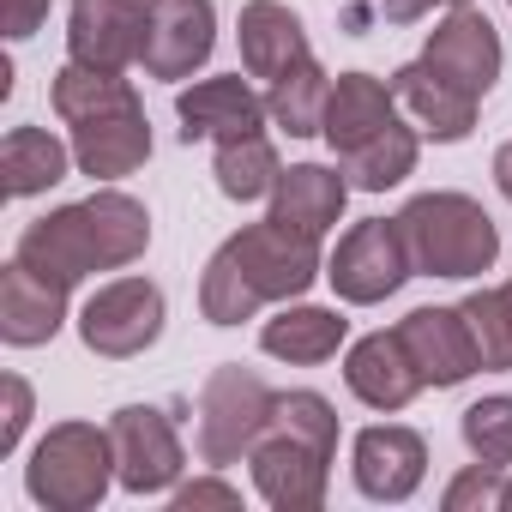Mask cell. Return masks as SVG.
I'll return each instance as SVG.
<instances>
[{
  "mask_svg": "<svg viewBox=\"0 0 512 512\" xmlns=\"http://www.w3.org/2000/svg\"><path fill=\"white\" fill-rule=\"evenodd\" d=\"M320 272V241L266 217V223H247L235 229L217 253H211V266L199 278V314L211 326H241L253 320L266 302H296L314 290Z\"/></svg>",
  "mask_w": 512,
  "mask_h": 512,
  "instance_id": "cell-1",
  "label": "cell"
},
{
  "mask_svg": "<svg viewBox=\"0 0 512 512\" xmlns=\"http://www.w3.org/2000/svg\"><path fill=\"white\" fill-rule=\"evenodd\" d=\"M145 247H151V211H145L133 193L103 187V193H91V199H79V205H61V211L37 217V223L19 235V253H13V260L37 266L43 278H55V284L73 290V284L91 278V272H121V266H133Z\"/></svg>",
  "mask_w": 512,
  "mask_h": 512,
  "instance_id": "cell-2",
  "label": "cell"
},
{
  "mask_svg": "<svg viewBox=\"0 0 512 512\" xmlns=\"http://www.w3.org/2000/svg\"><path fill=\"white\" fill-rule=\"evenodd\" d=\"M332 452H338V410L320 392H278L272 428L247 452L253 488L278 512H314L326 506Z\"/></svg>",
  "mask_w": 512,
  "mask_h": 512,
  "instance_id": "cell-3",
  "label": "cell"
},
{
  "mask_svg": "<svg viewBox=\"0 0 512 512\" xmlns=\"http://www.w3.org/2000/svg\"><path fill=\"white\" fill-rule=\"evenodd\" d=\"M398 223L422 278H482L500 260V229L470 193H416Z\"/></svg>",
  "mask_w": 512,
  "mask_h": 512,
  "instance_id": "cell-4",
  "label": "cell"
},
{
  "mask_svg": "<svg viewBox=\"0 0 512 512\" xmlns=\"http://www.w3.org/2000/svg\"><path fill=\"white\" fill-rule=\"evenodd\" d=\"M115 482V440L97 422H55L31 464H25V494L49 512H91Z\"/></svg>",
  "mask_w": 512,
  "mask_h": 512,
  "instance_id": "cell-5",
  "label": "cell"
},
{
  "mask_svg": "<svg viewBox=\"0 0 512 512\" xmlns=\"http://www.w3.org/2000/svg\"><path fill=\"white\" fill-rule=\"evenodd\" d=\"M272 410H278V392L253 368H241V362L211 368V380L199 386V458L211 470L241 464L272 428Z\"/></svg>",
  "mask_w": 512,
  "mask_h": 512,
  "instance_id": "cell-6",
  "label": "cell"
},
{
  "mask_svg": "<svg viewBox=\"0 0 512 512\" xmlns=\"http://www.w3.org/2000/svg\"><path fill=\"white\" fill-rule=\"evenodd\" d=\"M404 278H416V260H410V241H404L398 217H362L356 229H344L338 253L326 260V284L350 308H374V302L398 296Z\"/></svg>",
  "mask_w": 512,
  "mask_h": 512,
  "instance_id": "cell-7",
  "label": "cell"
},
{
  "mask_svg": "<svg viewBox=\"0 0 512 512\" xmlns=\"http://www.w3.org/2000/svg\"><path fill=\"white\" fill-rule=\"evenodd\" d=\"M79 338H85L91 356H109V362L145 356L163 338V290L151 278H115V284H103L85 302V314H79Z\"/></svg>",
  "mask_w": 512,
  "mask_h": 512,
  "instance_id": "cell-8",
  "label": "cell"
},
{
  "mask_svg": "<svg viewBox=\"0 0 512 512\" xmlns=\"http://www.w3.org/2000/svg\"><path fill=\"white\" fill-rule=\"evenodd\" d=\"M109 440H115V482L127 494H163L181 482L187 452L175 440V422L157 404H127L109 416Z\"/></svg>",
  "mask_w": 512,
  "mask_h": 512,
  "instance_id": "cell-9",
  "label": "cell"
},
{
  "mask_svg": "<svg viewBox=\"0 0 512 512\" xmlns=\"http://www.w3.org/2000/svg\"><path fill=\"white\" fill-rule=\"evenodd\" d=\"M217 49L211 0H145V73L151 79H193Z\"/></svg>",
  "mask_w": 512,
  "mask_h": 512,
  "instance_id": "cell-10",
  "label": "cell"
},
{
  "mask_svg": "<svg viewBox=\"0 0 512 512\" xmlns=\"http://www.w3.org/2000/svg\"><path fill=\"white\" fill-rule=\"evenodd\" d=\"M392 332L404 338V350H410L422 386H440V392H446V386H464V380L482 368L464 308H410Z\"/></svg>",
  "mask_w": 512,
  "mask_h": 512,
  "instance_id": "cell-11",
  "label": "cell"
},
{
  "mask_svg": "<svg viewBox=\"0 0 512 512\" xmlns=\"http://www.w3.org/2000/svg\"><path fill=\"white\" fill-rule=\"evenodd\" d=\"M145 49V7L139 0H73L67 13V55L97 73H127Z\"/></svg>",
  "mask_w": 512,
  "mask_h": 512,
  "instance_id": "cell-12",
  "label": "cell"
},
{
  "mask_svg": "<svg viewBox=\"0 0 512 512\" xmlns=\"http://www.w3.org/2000/svg\"><path fill=\"white\" fill-rule=\"evenodd\" d=\"M350 470H356V488L368 500H410L428 476V440L404 422H380V428H362L356 434V452H350Z\"/></svg>",
  "mask_w": 512,
  "mask_h": 512,
  "instance_id": "cell-13",
  "label": "cell"
},
{
  "mask_svg": "<svg viewBox=\"0 0 512 512\" xmlns=\"http://www.w3.org/2000/svg\"><path fill=\"white\" fill-rule=\"evenodd\" d=\"M428 67H440L452 85H464L470 97H488L494 79H500V31L488 25V13L476 7H452L434 31H428V49H422Z\"/></svg>",
  "mask_w": 512,
  "mask_h": 512,
  "instance_id": "cell-14",
  "label": "cell"
},
{
  "mask_svg": "<svg viewBox=\"0 0 512 512\" xmlns=\"http://www.w3.org/2000/svg\"><path fill=\"white\" fill-rule=\"evenodd\" d=\"M175 115H181V139H187V145H199V139L223 145V139H241V133H260L272 109H266V97L253 91L241 73H229V79H199V85H187V91L175 97Z\"/></svg>",
  "mask_w": 512,
  "mask_h": 512,
  "instance_id": "cell-15",
  "label": "cell"
},
{
  "mask_svg": "<svg viewBox=\"0 0 512 512\" xmlns=\"http://www.w3.org/2000/svg\"><path fill=\"white\" fill-rule=\"evenodd\" d=\"M392 97H398V109L416 121V133H428L434 145H458V139H470V127H476V103L482 97H470L464 85H452L440 67H428V61H410V67H398L392 73Z\"/></svg>",
  "mask_w": 512,
  "mask_h": 512,
  "instance_id": "cell-16",
  "label": "cell"
},
{
  "mask_svg": "<svg viewBox=\"0 0 512 512\" xmlns=\"http://www.w3.org/2000/svg\"><path fill=\"white\" fill-rule=\"evenodd\" d=\"M67 326V284L43 278L37 266L13 260L0 272V338L13 350H37Z\"/></svg>",
  "mask_w": 512,
  "mask_h": 512,
  "instance_id": "cell-17",
  "label": "cell"
},
{
  "mask_svg": "<svg viewBox=\"0 0 512 512\" xmlns=\"http://www.w3.org/2000/svg\"><path fill=\"white\" fill-rule=\"evenodd\" d=\"M235 37H241V67H247V79H266V85H278L284 73H296L302 61H314L308 31H302V19L284 7V0H247Z\"/></svg>",
  "mask_w": 512,
  "mask_h": 512,
  "instance_id": "cell-18",
  "label": "cell"
},
{
  "mask_svg": "<svg viewBox=\"0 0 512 512\" xmlns=\"http://www.w3.org/2000/svg\"><path fill=\"white\" fill-rule=\"evenodd\" d=\"M145 157H151L145 103H127V109H109V115L73 127V163H79L91 181H121V175L145 169Z\"/></svg>",
  "mask_w": 512,
  "mask_h": 512,
  "instance_id": "cell-19",
  "label": "cell"
},
{
  "mask_svg": "<svg viewBox=\"0 0 512 512\" xmlns=\"http://www.w3.org/2000/svg\"><path fill=\"white\" fill-rule=\"evenodd\" d=\"M344 386L368 404V410H404L416 392H422V374H416V362H410V350H404V338L398 332H368V338H356L350 344V356H344Z\"/></svg>",
  "mask_w": 512,
  "mask_h": 512,
  "instance_id": "cell-20",
  "label": "cell"
},
{
  "mask_svg": "<svg viewBox=\"0 0 512 512\" xmlns=\"http://www.w3.org/2000/svg\"><path fill=\"white\" fill-rule=\"evenodd\" d=\"M344 199H350V175H344V169L296 163V169H284L278 187H272V217L320 241V235L344 217Z\"/></svg>",
  "mask_w": 512,
  "mask_h": 512,
  "instance_id": "cell-21",
  "label": "cell"
},
{
  "mask_svg": "<svg viewBox=\"0 0 512 512\" xmlns=\"http://www.w3.org/2000/svg\"><path fill=\"white\" fill-rule=\"evenodd\" d=\"M398 121V97H392V85L386 79H374V73H338L332 79V103H326V145L344 157V151H356L362 139H374L380 127H392Z\"/></svg>",
  "mask_w": 512,
  "mask_h": 512,
  "instance_id": "cell-22",
  "label": "cell"
},
{
  "mask_svg": "<svg viewBox=\"0 0 512 512\" xmlns=\"http://www.w3.org/2000/svg\"><path fill=\"white\" fill-rule=\"evenodd\" d=\"M350 320L338 308H308V302H284L266 326H260V350L278 356V362H296V368H314V362H332L338 344H344Z\"/></svg>",
  "mask_w": 512,
  "mask_h": 512,
  "instance_id": "cell-23",
  "label": "cell"
},
{
  "mask_svg": "<svg viewBox=\"0 0 512 512\" xmlns=\"http://www.w3.org/2000/svg\"><path fill=\"white\" fill-rule=\"evenodd\" d=\"M67 163H73V145H61L43 127H13L7 145H0V193L7 199L49 193L55 181H67Z\"/></svg>",
  "mask_w": 512,
  "mask_h": 512,
  "instance_id": "cell-24",
  "label": "cell"
},
{
  "mask_svg": "<svg viewBox=\"0 0 512 512\" xmlns=\"http://www.w3.org/2000/svg\"><path fill=\"white\" fill-rule=\"evenodd\" d=\"M211 175H217V193H223V199L253 205V199H272L284 163H278V145H272L266 133H241V139H223V145H217Z\"/></svg>",
  "mask_w": 512,
  "mask_h": 512,
  "instance_id": "cell-25",
  "label": "cell"
},
{
  "mask_svg": "<svg viewBox=\"0 0 512 512\" xmlns=\"http://www.w3.org/2000/svg\"><path fill=\"white\" fill-rule=\"evenodd\" d=\"M338 169H344L350 187H362V193H386V187H398V181L416 169V127H404V121L380 127L374 139H362L356 151H344Z\"/></svg>",
  "mask_w": 512,
  "mask_h": 512,
  "instance_id": "cell-26",
  "label": "cell"
},
{
  "mask_svg": "<svg viewBox=\"0 0 512 512\" xmlns=\"http://www.w3.org/2000/svg\"><path fill=\"white\" fill-rule=\"evenodd\" d=\"M49 103H55V115H61L67 127H79V121H97V115L127 109V103H139V97H133V85H127L121 73H97V67L67 61V67L55 73V85H49Z\"/></svg>",
  "mask_w": 512,
  "mask_h": 512,
  "instance_id": "cell-27",
  "label": "cell"
},
{
  "mask_svg": "<svg viewBox=\"0 0 512 512\" xmlns=\"http://www.w3.org/2000/svg\"><path fill=\"white\" fill-rule=\"evenodd\" d=\"M326 103H332V79H326L320 61H302L296 73H284V79L266 91V109H272V121H278L290 139L326 133Z\"/></svg>",
  "mask_w": 512,
  "mask_h": 512,
  "instance_id": "cell-28",
  "label": "cell"
},
{
  "mask_svg": "<svg viewBox=\"0 0 512 512\" xmlns=\"http://www.w3.org/2000/svg\"><path fill=\"white\" fill-rule=\"evenodd\" d=\"M464 446L476 464H494V470H512V398L494 392V398H476L464 410Z\"/></svg>",
  "mask_w": 512,
  "mask_h": 512,
  "instance_id": "cell-29",
  "label": "cell"
},
{
  "mask_svg": "<svg viewBox=\"0 0 512 512\" xmlns=\"http://www.w3.org/2000/svg\"><path fill=\"white\" fill-rule=\"evenodd\" d=\"M458 308L470 320V338H476L482 368H512V308H506V296L500 290H476Z\"/></svg>",
  "mask_w": 512,
  "mask_h": 512,
  "instance_id": "cell-30",
  "label": "cell"
},
{
  "mask_svg": "<svg viewBox=\"0 0 512 512\" xmlns=\"http://www.w3.org/2000/svg\"><path fill=\"white\" fill-rule=\"evenodd\" d=\"M500 494H506V470L470 464V470H458V476L446 482L440 506H446V512H500Z\"/></svg>",
  "mask_w": 512,
  "mask_h": 512,
  "instance_id": "cell-31",
  "label": "cell"
},
{
  "mask_svg": "<svg viewBox=\"0 0 512 512\" xmlns=\"http://www.w3.org/2000/svg\"><path fill=\"white\" fill-rule=\"evenodd\" d=\"M0 392H7V410H0V458H7L19 440H25V422H31V386L19 374L0 380Z\"/></svg>",
  "mask_w": 512,
  "mask_h": 512,
  "instance_id": "cell-32",
  "label": "cell"
},
{
  "mask_svg": "<svg viewBox=\"0 0 512 512\" xmlns=\"http://www.w3.org/2000/svg\"><path fill=\"white\" fill-rule=\"evenodd\" d=\"M49 7H55V0H0V25H7L13 43H25V37H37V25L49 19Z\"/></svg>",
  "mask_w": 512,
  "mask_h": 512,
  "instance_id": "cell-33",
  "label": "cell"
},
{
  "mask_svg": "<svg viewBox=\"0 0 512 512\" xmlns=\"http://www.w3.org/2000/svg\"><path fill=\"white\" fill-rule=\"evenodd\" d=\"M175 506H181V512H193V506H241V488L199 476V482H181V488H175Z\"/></svg>",
  "mask_w": 512,
  "mask_h": 512,
  "instance_id": "cell-34",
  "label": "cell"
},
{
  "mask_svg": "<svg viewBox=\"0 0 512 512\" xmlns=\"http://www.w3.org/2000/svg\"><path fill=\"white\" fill-rule=\"evenodd\" d=\"M428 7H434V0H374V13H380L386 25H416Z\"/></svg>",
  "mask_w": 512,
  "mask_h": 512,
  "instance_id": "cell-35",
  "label": "cell"
},
{
  "mask_svg": "<svg viewBox=\"0 0 512 512\" xmlns=\"http://www.w3.org/2000/svg\"><path fill=\"white\" fill-rule=\"evenodd\" d=\"M494 181H500V193L512 199V139H506V145L494 151Z\"/></svg>",
  "mask_w": 512,
  "mask_h": 512,
  "instance_id": "cell-36",
  "label": "cell"
},
{
  "mask_svg": "<svg viewBox=\"0 0 512 512\" xmlns=\"http://www.w3.org/2000/svg\"><path fill=\"white\" fill-rule=\"evenodd\" d=\"M500 512H512V476H506V494H500Z\"/></svg>",
  "mask_w": 512,
  "mask_h": 512,
  "instance_id": "cell-37",
  "label": "cell"
},
{
  "mask_svg": "<svg viewBox=\"0 0 512 512\" xmlns=\"http://www.w3.org/2000/svg\"><path fill=\"white\" fill-rule=\"evenodd\" d=\"M500 296H506V308H512V278H506V284H500Z\"/></svg>",
  "mask_w": 512,
  "mask_h": 512,
  "instance_id": "cell-38",
  "label": "cell"
},
{
  "mask_svg": "<svg viewBox=\"0 0 512 512\" xmlns=\"http://www.w3.org/2000/svg\"><path fill=\"white\" fill-rule=\"evenodd\" d=\"M440 7H470V0H440Z\"/></svg>",
  "mask_w": 512,
  "mask_h": 512,
  "instance_id": "cell-39",
  "label": "cell"
}]
</instances>
